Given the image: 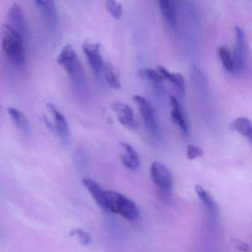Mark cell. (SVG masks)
I'll use <instances>...</instances> for the list:
<instances>
[{"label": "cell", "mask_w": 252, "mask_h": 252, "mask_svg": "<svg viewBox=\"0 0 252 252\" xmlns=\"http://www.w3.org/2000/svg\"><path fill=\"white\" fill-rule=\"evenodd\" d=\"M170 101L171 105H172L171 117H172V122L182 130L184 133H188V122H187L184 110H183L179 101H178L176 97L173 96V95H171Z\"/></svg>", "instance_id": "cell-13"}, {"label": "cell", "mask_w": 252, "mask_h": 252, "mask_svg": "<svg viewBox=\"0 0 252 252\" xmlns=\"http://www.w3.org/2000/svg\"><path fill=\"white\" fill-rule=\"evenodd\" d=\"M8 26L26 39L28 26L23 9L18 4L11 5L8 13Z\"/></svg>", "instance_id": "cell-10"}, {"label": "cell", "mask_w": 252, "mask_h": 252, "mask_svg": "<svg viewBox=\"0 0 252 252\" xmlns=\"http://www.w3.org/2000/svg\"><path fill=\"white\" fill-rule=\"evenodd\" d=\"M132 100L138 106L143 120L147 125L150 133L154 136H157L159 132L158 123L156 117V110L150 101L145 97L139 95H134Z\"/></svg>", "instance_id": "cell-5"}, {"label": "cell", "mask_w": 252, "mask_h": 252, "mask_svg": "<svg viewBox=\"0 0 252 252\" xmlns=\"http://www.w3.org/2000/svg\"><path fill=\"white\" fill-rule=\"evenodd\" d=\"M160 11L168 26L172 29L177 28V7L176 4L172 0H160L159 2Z\"/></svg>", "instance_id": "cell-15"}, {"label": "cell", "mask_w": 252, "mask_h": 252, "mask_svg": "<svg viewBox=\"0 0 252 252\" xmlns=\"http://www.w3.org/2000/svg\"><path fill=\"white\" fill-rule=\"evenodd\" d=\"M106 8L108 12L111 14L112 17L116 20H119L123 14V5L117 1L108 0L105 3Z\"/></svg>", "instance_id": "cell-23"}, {"label": "cell", "mask_w": 252, "mask_h": 252, "mask_svg": "<svg viewBox=\"0 0 252 252\" xmlns=\"http://www.w3.org/2000/svg\"><path fill=\"white\" fill-rule=\"evenodd\" d=\"M157 71L163 78V80L167 79V80L170 81L178 88L181 94L184 95V91H185V81H184V76L182 75L180 73H170L164 67L160 65H158Z\"/></svg>", "instance_id": "cell-17"}, {"label": "cell", "mask_w": 252, "mask_h": 252, "mask_svg": "<svg viewBox=\"0 0 252 252\" xmlns=\"http://www.w3.org/2000/svg\"><path fill=\"white\" fill-rule=\"evenodd\" d=\"M0 40L2 50L10 63L18 68L23 67L26 63V39L8 24H5L1 29Z\"/></svg>", "instance_id": "cell-1"}, {"label": "cell", "mask_w": 252, "mask_h": 252, "mask_svg": "<svg viewBox=\"0 0 252 252\" xmlns=\"http://www.w3.org/2000/svg\"><path fill=\"white\" fill-rule=\"evenodd\" d=\"M122 148L125 153L121 156L122 163L127 169L132 171H137L140 168V158L135 149L126 143H122Z\"/></svg>", "instance_id": "cell-14"}, {"label": "cell", "mask_w": 252, "mask_h": 252, "mask_svg": "<svg viewBox=\"0 0 252 252\" xmlns=\"http://www.w3.org/2000/svg\"><path fill=\"white\" fill-rule=\"evenodd\" d=\"M235 32L236 45L232 54L234 72H241L246 69L247 65L248 52L246 36L243 29L238 26L235 28Z\"/></svg>", "instance_id": "cell-7"}, {"label": "cell", "mask_w": 252, "mask_h": 252, "mask_svg": "<svg viewBox=\"0 0 252 252\" xmlns=\"http://www.w3.org/2000/svg\"><path fill=\"white\" fill-rule=\"evenodd\" d=\"M82 50L86 56L87 60L94 74L98 76L104 67V62L101 57L99 44L90 42H84Z\"/></svg>", "instance_id": "cell-9"}, {"label": "cell", "mask_w": 252, "mask_h": 252, "mask_svg": "<svg viewBox=\"0 0 252 252\" xmlns=\"http://www.w3.org/2000/svg\"><path fill=\"white\" fill-rule=\"evenodd\" d=\"M138 75L143 79H147L148 80L153 81L155 83H162L163 79L161 77L157 70L150 68H142L138 70Z\"/></svg>", "instance_id": "cell-22"}, {"label": "cell", "mask_w": 252, "mask_h": 252, "mask_svg": "<svg viewBox=\"0 0 252 252\" xmlns=\"http://www.w3.org/2000/svg\"><path fill=\"white\" fill-rule=\"evenodd\" d=\"M84 186L86 187L95 203L99 206L101 209L105 211L104 206V199H105V191L94 180L85 178L82 181Z\"/></svg>", "instance_id": "cell-16"}, {"label": "cell", "mask_w": 252, "mask_h": 252, "mask_svg": "<svg viewBox=\"0 0 252 252\" xmlns=\"http://www.w3.org/2000/svg\"><path fill=\"white\" fill-rule=\"evenodd\" d=\"M195 191L196 194L198 196L202 203H203V205H205L206 207L209 208V209H214L216 207L215 202L214 201L210 194H209L201 186L196 185Z\"/></svg>", "instance_id": "cell-21"}, {"label": "cell", "mask_w": 252, "mask_h": 252, "mask_svg": "<svg viewBox=\"0 0 252 252\" xmlns=\"http://www.w3.org/2000/svg\"><path fill=\"white\" fill-rule=\"evenodd\" d=\"M111 107L116 113L118 121L121 125L128 128L135 127L136 123H135V117H134L133 112L129 106L125 103L116 101L113 103Z\"/></svg>", "instance_id": "cell-11"}, {"label": "cell", "mask_w": 252, "mask_h": 252, "mask_svg": "<svg viewBox=\"0 0 252 252\" xmlns=\"http://www.w3.org/2000/svg\"><path fill=\"white\" fill-rule=\"evenodd\" d=\"M8 113L11 120L17 126V129H20V132L26 136H30L32 133V126L26 114L21 110L13 107L8 108Z\"/></svg>", "instance_id": "cell-12"}, {"label": "cell", "mask_w": 252, "mask_h": 252, "mask_svg": "<svg viewBox=\"0 0 252 252\" xmlns=\"http://www.w3.org/2000/svg\"><path fill=\"white\" fill-rule=\"evenodd\" d=\"M57 60L68 75L73 86L79 91H84L86 88L85 70L73 47L70 44L64 45Z\"/></svg>", "instance_id": "cell-2"}, {"label": "cell", "mask_w": 252, "mask_h": 252, "mask_svg": "<svg viewBox=\"0 0 252 252\" xmlns=\"http://www.w3.org/2000/svg\"><path fill=\"white\" fill-rule=\"evenodd\" d=\"M150 177L154 184L163 192H171L173 180L170 171L160 162H153L150 166Z\"/></svg>", "instance_id": "cell-6"}, {"label": "cell", "mask_w": 252, "mask_h": 252, "mask_svg": "<svg viewBox=\"0 0 252 252\" xmlns=\"http://www.w3.org/2000/svg\"><path fill=\"white\" fill-rule=\"evenodd\" d=\"M70 235L77 236L79 237V241L84 246H88L91 244L92 239H91V235L88 234L86 231L81 228H75L70 231Z\"/></svg>", "instance_id": "cell-24"}, {"label": "cell", "mask_w": 252, "mask_h": 252, "mask_svg": "<svg viewBox=\"0 0 252 252\" xmlns=\"http://www.w3.org/2000/svg\"><path fill=\"white\" fill-rule=\"evenodd\" d=\"M231 128L241 134L249 141H252V122L248 118L239 117L231 124Z\"/></svg>", "instance_id": "cell-19"}, {"label": "cell", "mask_w": 252, "mask_h": 252, "mask_svg": "<svg viewBox=\"0 0 252 252\" xmlns=\"http://www.w3.org/2000/svg\"><path fill=\"white\" fill-rule=\"evenodd\" d=\"M105 211L121 215L128 220L133 221L139 217V209L133 200L118 191H105Z\"/></svg>", "instance_id": "cell-3"}, {"label": "cell", "mask_w": 252, "mask_h": 252, "mask_svg": "<svg viewBox=\"0 0 252 252\" xmlns=\"http://www.w3.org/2000/svg\"><path fill=\"white\" fill-rule=\"evenodd\" d=\"M102 70L104 71V78L108 85L114 89H120L122 85L117 68L111 63H107L104 64Z\"/></svg>", "instance_id": "cell-18"}, {"label": "cell", "mask_w": 252, "mask_h": 252, "mask_svg": "<svg viewBox=\"0 0 252 252\" xmlns=\"http://www.w3.org/2000/svg\"><path fill=\"white\" fill-rule=\"evenodd\" d=\"M47 108L53 117V121L51 122L48 120L46 116H44V120L47 126L58 136L64 147H68L70 141V132L67 119L54 104L48 103Z\"/></svg>", "instance_id": "cell-4"}, {"label": "cell", "mask_w": 252, "mask_h": 252, "mask_svg": "<svg viewBox=\"0 0 252 252\" xmlns=\"http://www.w3.org/2000/svg\"><path fill=\"white\" fill-rule=\"evenodd\" d=\"M233 242H234L236 247H237V249L240 250V252H249V250H250V248H249V245H248L247 243H245V242L242 241L241 240H239V239H234V240H233Z\"/></svg>", "instance_id": "cell-26"}, {"label": "cell", "mask_w": 252, "mask_h": 252, "mask_svg": "<svg viewBox=\"0 0 252 252\" xmlns=\"http://www.w3.org/2000/svg\"><path fill=\"white\" fill-rule=\"evenodd\" d=\"M203 155V150L200 147L195 145H189L187 147V158L189 160H194L197 158L201 157Z\"/></svg>", "instance_id": "cell-25"}, {"label": "cell", "mask_w": 252, "mask_h": 252, "mask_svg": "<svg viewBox=\"0 0 252 252\" xmlns=\"http://www.w3.org/2000/svg\"><path fill=\"white\" fill-rule=\"evenodd\" d=\"M218 54L225 70L230 73H234V61L231 51L227 45H221L218 48Z\"/></svg>", "instance_id": "cell-20"}, {"label": "cell", "mask_w": 252, "mask_h": 252, "mask_svg": "<svg viewBox=\"0 0 252 252\" xmlns=\"http://www.w3.org/2000/svg\"><path fill=\"white\" fill-rule=\"evenodd\" d=\"M34 3L47 29L54 32L58 25V10L55 2L37 0Z\"/></svg>", "instance_id": "cell-8"}]
</instances>
